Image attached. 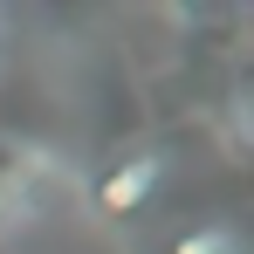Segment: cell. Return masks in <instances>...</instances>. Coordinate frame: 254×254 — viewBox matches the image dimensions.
<instances>
[{
	"label": "cell",
	"instance_id": "7a4b0ae2",
	"mask_svg": "<svg viewBox=\"0 0 254 254\" xmlns=\"http://www.w3.org/2000/svg\"><path fill=\"white\" fill-rule=\"evenodd\" d=\"M172 254H234V234H220V227H192V234H179Z\"/></svg>",
	"mask_w": 254,
	"mask_h": 254
},
{
	"label": "cell",
	"instance_id": "6da1fadb",
	"mask_svg": "<svg viewBox=\"0 0 254 254\" xmlns=\"http://www.w3.org/2000/svg\"><path fill=\"white\" fill-rule=\"evenodd\" d=\"M151 186H158V158H124V165H117L103 186H96V206L110 213V220H124V213L137 206Z\"/></svg>",
	"mask_w": 254,
	"mask_h": 254
}]
</instances>
